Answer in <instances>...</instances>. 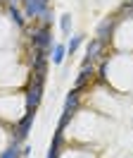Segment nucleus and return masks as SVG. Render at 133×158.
<instances>
[{"label":"nucleus","mask_w":133,"mask_h":158,"mask_svg":"<svg viewBox=\"0 0 133 158\" xmlns=\"http://www.w3.org/2000/svg\"><path fill=\"white\" fill-rule=\"evenodd\" d=\"M78 101H81V89L69 91V96H66V101H64V110H62V118H59L57 129H62V132H64V127L69 125V120L74 118L76 108H78Z\"/></svg>","instance_id":"1"},{"label":"nucleus","mask_w":133,"mask_h":158,"mask_svg":"<svg viewBox=\"0 0 133 158\" xmlns=\"http://www.w3.org/2000/svg\"><path fill=\"white\" fill-rule=\"evenodd\" d=\"M90 77H93V62H88V60H83V67H81V72H78V77H76V89H83L86 84L90 81Z\"/></svg>","instance_id":"7"},{"label":"nucleus","mask_w":133,"mask_h":158,"mask_svg":"<svg viewBox=\"0 0 133 158\" xmlns=\"http://www.w3.org/2000/svg\"><path fill=\"white\" fill-rule=\"evenodd\" d=\"M21 153H19V144L17 141H12V146L5 151V153H0V158H19Z\"/></svg>","instance_id":"11"},{"label":"nucleus","mask_w":133,"mask_h":158,"mask_svg":"<svg viewBox=\"0 0 133 158\" xmlns=\"http://www.w3.org/2000/svg\"><path fill=\"white\" fill-rule=\"evenodd\" d=\"M43 81H33L28 79V91H26V110H36L40 106V98H43Z\"/></svg>","instance_id":"3"},{"label":"nucleus","mask_w":133,"mask_h":158,"mask_svg":"<svg viewBox=\"0 0 133 158\" xmlns=\"http://www.w3.org/2000/svg\"><path fill=\"white\" fill-rule=\"evenodd\" d=\"M59 24H62V31L69 34V29H71V17H69V15H62V17H59Z\"/></svg>","instance_id":"13"},{"label":"nucleus","mask_w":133,"mask_h":158,"mask_svg":"<svg viewBox=\"0 0 133 158\" xmlns=\"http://www.w3.org/2000/svg\"><path fill=\"white\" fill-rule=\"evenodd\" d=\"M64 53H66L64 46H62V43H55V48H52V62H55V65H62V62H64Z\"/></svg>","instance_id":"10"},{"label":"nucleus","mask_w":133,"mask_h":158,"mask_svg":"<svg viewBox=\"0 0 133 158\" xmlns=\"http://www.w3.org/2000/svg\"><path fill=\"white\" fill-rule=\"evenodd\" d=\"M102 48H104V43L100 39H93L90 43H88V50H86V60L88 62H93V60H97V55L102 53Z\"/></svg>","instance_id":"9"},{"label":"nucleus","mask_w":133,"mask_h":158,"mask_svg":"<svg viewBox=\"0 0 133 158\" xmlns=\"http://www.w3.org/2000/svg\"><path fill=\"white\" fill-rule=\"evenodd\" d=\"M62 144H64V132H62V129H57L55 137H52V144H50V151H48V158H59Z\"/></svg>","instance_id":"8"},{"label":"nucleus","mask_w":133,"mask_h":158,"mask_svg":"<svg viewBox=\"0 0 133 158\" xmlns=\"http://www.w3.org/2000/svg\"><path fill=\"white\" fill-rule=\"evenodd\" d=\"M21 2H24V12L28 17H40L50 7V0H21Z\"/></svg>","instance_id":"5"},{"label":"nucleus","mask_w":133,"mask_h":158,"mask_svg":"<svg viewBox=\"0 0 133 158\" xmlns=\"http://www.w3.org/2000/svg\"><path fill=\"white\" fill-rule=\"evenodd\" d=\"M31 43H33V48H43V50H50L55 48V43H52V31H50V24H40L33 34H31Z\"/></svg>","instance_id":"2"},{"label":"nucleus","mask_w":133,"mask_h":158,"mask_svg":"<svg viewBox=\"0 0 133 158\" xmlns=\"http://www.w3.org/2000/svg\"><path fill=\"white\" fill-rule=\"evenodd\" d=\"M114 27H116V19H114V17H107V19L97 27V39L102 41V43H107V41L112 39V34H114Z\"/></svg>","instance_id":"6"},{"label":"nucleus","mask_w":133,"mask_h":158,"mask_svg":"<svg viewBox=\"0 0 133 158\" xmlns=\"http://www.w3.org/2000/svg\"><path fill=\"white\" fill-rule=\"evenodd\" d=\"M10 17H12V22L17 27H24V19H21V12L17 10V5H10Z\"/></svg>","instance_id":"12"},{"label":"nucleus","mask_w":133,"mask_h":158,"mask_svg":"<svg viewBox=\"0 0 133 158\" xmlns=\"http://www.w3.org/2000/svg\"><path fill=\"white\" fill-rule=\"evenodd\" d=\"M33 115H36V110H26V115L14 125V141H17V144H21V141L28 137L31 125H33Z\"/></svg>","instance_id":"4"},{"label":"nucleus","mask_w":133,"mask_h":158,"mask_svg":"<svg viewBox=\"0 0 133 158\" xmlns=\"http://www.w3.org/2000/svg\"><path fill=\"white\" fill-rule=\"evenodd\" d=\"M78 46H81V36H74V39H71V43H69V48H66V53H69V55H71V53H76V48H78Z\"/></svg>","instance_id":"14"}]
</instances>
